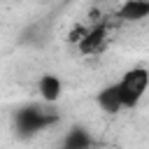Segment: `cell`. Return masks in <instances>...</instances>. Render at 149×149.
I'll return each instance as SVG.
<instances>
[{
	"label": "cell",
	"instance_id": "1",
	"mask_svg": "<svg viewBox=\"0 0 149 149\" xmlns=\"http://www.w3.org/2000/svg\"><path fill=\"white\" fill-rule=\"evenodd\" d=\"M147 86H149V70L144 65H137V68H130L121 81L114 86V93L119 98V105L121 107H135L144 93H147Z\"/></svg>",
	"mask_w": 149,
	"mask_h": 149
},
{
	"label": "cell",
	"instance_id": "4",
	"mask_svg": "<svg viewBox=\"0 0 149 149\" xmlns=\"http://www.w3.org/2000/svg\"><path fill=\"white\" fill-rule=\"evenodd\" d=\"M149 14V2L147 0H123L119 7V16L126 21H142Z\"/></svg>",
	"mask_w": 149,
	"mask_h": 149
},
{
	"label": "cell",
	"instance_id": "3",
	"mask_svg": "<svg viewBox=\"0 0 149 149\" xmlns=\"http://www.w3.org/2000/svg\"><path fill=\"white\" fill-rule=\"evenodd\" d=\"M37 93L40 98L49 105V102H56L61 95H63V81L58 74L54 72H44L40 79H37Z\"/></svg>",
	"mask_w": 149,
	"mask_h": 149
},
{
	"label": "cell",
	"instance_id": "2",
	"mask_svg": "<svg viewBox=\"0 0 149 149\" xmlns=\"http://www.w3.org/2000/svg\"><path fill=\"white\" fill-rule=\"evenodd\" d=\"M105 44H107V26L86 28L84 35H81L79 42H77V47H79L84 54H95V51H100Z\"/></svg>",
	"mask_w": 149,
	"mask_h": 149
}]
</instances>
